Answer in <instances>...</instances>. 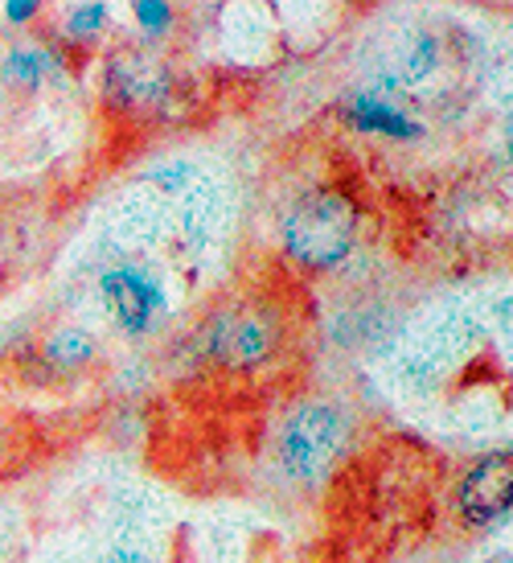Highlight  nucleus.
I'll list each match as a JSON object with an SVG mask.
<instances>
[{
	"label": "nucleus",
	"instance_id": "nucleus-1",
	"mask_svg": "<svg viewBox=\"0 0 513 563\" xmlns=\"http://www.w3.org/2000/svg\"><path fill=\"white\" fill-rule=\"evenodd\" d=\"M349 449H354V416L345 404L325 395L300 399L276 432V461L283 477L304 489H321L333 482Z\"/></svg>",
	"mask_w": 513,
	"mask_h": 563
},
{
	"label": "nucleus",
	"instance_id": "nucleus-2",
	"mask_svg": "<svg viewBox=\"0 0 513 563\" xmlns=\"http://www.w3.org/2000/svg\"><path fill=\"white\" fill-rule=\"evenodd\" d=\"M361 210L358 202L333 186L300 194L280 219V251L304 272H328L349 260L358 243Z\"/></svg>",
	"mask_w": 513,
	"mask_h": 563
},
{
	"label": "nucleus",
	"instance_id": "nucleus-3",
	"mask_svg": "<svg viewBox=\"0 0 513 563\" xmlns=\"http://www.w3.org/2000/svg\"><path fill=\"white\" fill-rule=\"evenodd\" d=\"M283 338L288 321L276 300L238 297L210 313L202 329V350L226 375H255L280 358Z\"/></svg>",
	"mask_w": 513,
	"mask_h": 563
},
{
	"label": "nucleus",
	"instance_id": "nucleus-4",
	"mask_svg": "<svg viewBox=\"0 0 513 563\" xmlns=\"http://www.w3.org/2000/svg\"><path fill=\"white\" fill-rule=\"evenodd\" d=\"M172 66L165 54L148 46H120L111 49L99 66V91L115 111H124L127 120H156L172 103Z\"/></svg>",
	"mask_w": 513,
	"mask_h": 563
},
{
	"label": "nucleus",
	"instance_id": "nucleus-5",
	"mask_svg": "<svg viewBox=\"0 0 513 563\" xmlns=\"http://www.w3.org/2000/svg\"><path fill=\"white\" fill-rule=\"evenodd\" d=\"M99 300H103V309L111 313V321L124 329V333H136V338L153 333L160 325L165 309H169L165 284L136 264L108 267L99 276Z\"/></svg>",
	"mask_w": 513,
	"mask_h": 563
},
{
	"label": "nucleus",
	"instance_id": "nucleus-6",
	"mask_svg": "<svg viewBox=\"0 0 513 563\" xmlns=\"http://www.w3.org/2000/svg\"><path fill=\"white\" fill-rule=\"evenodd\" d=\"M510 506H513V456L510 449H498V453L481 456L460 477L456 510H460V518H465L468 527L489 531V527H501L510 518Z\"/></svg>",
	"mask_w": 513,
	"mask_h": 563
},
{
	"label": "nucleus",
	"instance_id": "nucleus-7",
	"mask_svg": "<svg viewBox=\"0 0 513 563\" xmlns=\"http://www.w3.org/2000/svg\"><path fill=\"white\" fill-rule=\"evenodd\" d=\"M342 120L354 132H366V136H387V141H420L423 124L411 120L390 95L378 91H354L342 103Z\"/></svg>",
	"mask_w": 513,
	"mask_h": 563
},
{
	"label": "nucleus",
	"instance_id": "nucleus-8",
	"mask_svg": "<svg viewBox=\"0 0 513 563\" xmlns=\"http://www.w3.org/2000/svg\"><path fill=\"white\" fill-rule=\"evenodd\" d=\"M436 63H439L436 37L427 30H406L403 37L390 46L387 63L378 66V87H370V91L390 95V91H399V87H420V82L436 70Z\"/></svg>",
	"mask_w": 513,
	"mask_h": 563
},
{
	"label": "nucleus",
	"instance_id": "nucleus-9",
	"mask_svg": "<svg viewBox=\"0 0 513 563\" xmlns=\"http://www.w3.org/2000/svg\"><path fill=\"white\" fill-rule=\"evenodd\" d=\"M94 358H99V342L82 325H58L42 342V362H46L54 375H78Z\"/></svg>",
	"mask_w": 513,
	"mask_h": 563
},
{
	"label": "nucleus",
	"instance_id": "nucleus-10",
	"mask_svg": "<svg viewBox=\"0 0 513 563\" xmlns=\"http://www.w3.org/2000/svg\"><path fill=\"white\" fill-rule=\"evenodd\" d=\"M58 66H63V58H58L49 46H16L4 54L0 79L21 87V91H37L42 82H49L54 75H58Z\"/></svg>",
	"mask_w": 513,
	"mask_h": 563
},
{
	"label": "nucleus",
	"instance_id": "nucleus-11",
	"mask_svg": "<svg viewBox=\"0 0 513 563\" xmlns=\"http://www.w3.org/2000/svg\"><path fill=\"white\" fill-rule=\"evenodd\" d=\"M111 25V9L108 4H75L66 13V37H99V33Z\"/></svg>",
	"mask_w": 513,
	"mask_h": 563
},
{
	"label": "nucleus",
	"instance_id": "nucleus-12",
	"mask_svg": "<svg viewBox=\"0 0 513 563\" xmlns=\"http://www.w3.org/2000/svg\"><path fill=\"white\" fill-rule=\"evenodd\" d=\"M132 21L141 25L144 37H165L177 25V9L156 4V0H141V4H132Z\"/></svg>",
	"mask_w": 513,
	"mask_h": 563
},
{
	"label": "nucleus",
	"instance_id": "nucleus-13",
	"mask_svg": "<svg viewBox=\"0 0 513 563\" xmlns=\"http://www.w3.org/2000/svg\"><path fill=\"white\" fill-rule=\"evenodd\" d=\"M148 177H153L160 189H186V181L193 177V165H186V161H177V165H160V169H153Z\"/></svg>",
	"mask_w": 513,
	"mask_h": 563
},
{
	"label": "nucleus",
	"instance_id": "nucleus-14",
	"mask_svg": "<svg viewBox=\"0 0 513 563\" xmlns=\"http://www.w3.org/2000/svg\"><path fill=\"white\" fill-rule=\"evenodd\" d=\"M37 13H42L37 0H9L4 4V21L9 25H30V21H37Z\"/></svg>",
	"mask_w": 513,
	"mask_h": 563
},
{
	"label": "nucleus",
	"instance_id": "nucleus-15",
	"mask_svg": "<svg viewBox=\"0 0 513 563\" xmlns=\"http://www.w3.org/2000/svg\"><path fill=\"white\" fill-rule=\"evenodd\" d=\"M108 563H144V555L141 551H132V548H120V551H111Z\"/></svg>",
	"mask_w": 513,
	"mask_h": 563
}]
</instances>
